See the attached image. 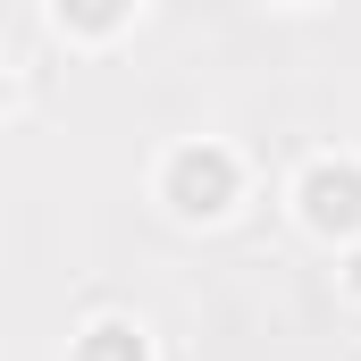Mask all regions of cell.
I'll return each instance as SVG.
<instances>
[{"mask_svg":"<svg viewBox=\"0 0 361 361\" xmlns=\"http://www.w3.org/2000/svg\"><path fill=\"white\" fill-rule=\"evenodd\" d=\"M8 109H17V59L0 51V118H8Z\"/></svg>","mask_w":361,"mask_h":361,"instance_id":"8992f818","label":"cell"},{"mask_svg":"<svg viewBox=\"0 0 361 361\" xmlns=\"http://www.w3.org/2000/svg\"><path fill=\"white\" fill-rule=\"evenodd\" d=\"M68 361H160V353H152V328L135 311H92L68 336Z\"/></svg>","mask_w":361,"mask_h":361,"instance_id":"277c9868","label":"cell"},{"mask_svg":"<svg viewBox=\"0 0 361 361\" xmlns=\"http://www.w3.org/2000/svg\"><path fill=\"white\" fill-rule=\"evenodd\" d=\"M336 294H345V302H361V244H345V252H336Z\"/></svg>","mask_w":361,"mask_h":361,"instance_id":"5b68a950","label":"cell"},{"mask_svg":"<svg viewBox=\"0 0 361 361\" xmlns=\"http://www.w3.org/2000/svg\"><path fill=\"white\" fill-rule=\"evenodd\" d=\"M244 193H252V160H244L227 135H177V143H160V160H152V202H160L177 227H219V219H235Z\"/></svg>","mask_w":361,"mask_h":361,"instance_id":"6da1fadb","label":"cell"},{"mask_svg":"<svg viewBox=\"0 0 361 361\" xmlns=\"http://www.w3.org/2000/svg\"><path fill=\"white\" fill-rule=\"evenodd\" d=\"M42 25H51L68 51H101V42H118V34H135V25H143V8H135V0H109V8L51 0V8H42Z\"/></svg>","mask_w":361,"mask_h":361,"instance_id":"3957f363","label":"cell"},{"mask_svg":"<svg viewBox=\"0 0 361 361\" xmlns=\"http://www.w3.org/2000/svg\"><path fill=\"white\" fill-rule=\"evenodd\" d=\"M286 210L302 235H319L328 252L361 244V143H319L294 160L286 177Z\"/></svg>","mask_w":361,"mask_h":361,"instance_id":"7a4b0ae2","label":"cell"}]
</instances>
